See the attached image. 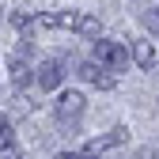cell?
I'll return each mask as SVG.
<instances>
[{
  "mask_svg": "<svg viewBox=\"0 0 159 159\" xmlns=\"http://www.w3.org/2000/svg\"><path fill=\"white\" fill-rule=\"evenodd\" d=\"M84 110H87V98L80 95V91H65L61 98H57V121H65V125L68 121L76 125L80 117H84Z\"/></svg>",
  "mask_w": 159,
  "mask_h": 159,
  "instance_id": "7a4b0ae2",
  "label": "cell"
},
{
  "mask_svg": "<svg viewBox=\"0 0 159 159\" xmlns=\"http://www.w3.org/2000/svg\"><path fill=\"white\" fill-rule=\"evenodd\" d=\"M98 30H102V27H98V19L80 11V27H76V34H84V38H98Z\"/></svg>",
  "mask_w": 159,
  "mask_h": 159,
  "instance_id": "9c48e42d",
  "label": "cell"
},
{
  "mask_svg": "<svg viewBox=\"0 0 159 159\" xmlns=\"http://www.w3.org/2000/svg\"><path fill=\"white\" fill-rule=\"evenodd\" d=\"M4 159H19V155H15V152H11V148H8V152H4Z\"/></svg>",
  "mask_w": 159,
  "mask_h": 159,
  "instance_id": "9a60e30c",
  "label": "cell"
},
{
  "mask_svg": "<svg viewBox=\"0 0 159 159\" xmlns=\"http://www.w3.org/2000/svg\"><path fill=\"white\" fill-rule=\"evenodd\" d=\"M38 27H49V30H76V27H80V11H46V15H38Z\"/></svg>",
  "mask_w": 159,
  "mask_h": 159,
  "instance_id": "277c9868",
  "label": "cell"
},
{
  "mask_svg": "<svg viewBox=\"0 0 159 159\" xmlns=\"http://www.w3.org/2000/svg\"><path fill=\"white\" fill-rule=\"evenodd\" d=\"M133 61H136V68H155V46L152 42H133Z\"/></svg>",
  "mask_w": 159,
  "mask_h": 159,
  "instance_id": "ba28073f",
  "label": "cell"
},
{
  "mask_svg": "<svg viewBox=\"0 0 159 159\" xmlns=\"http://www.w3.org/2000/svg\"><path fill=\"white\" fill-rule=\"evenodd\" d=\"M140 23H144L152 34H159V8H148V11L140 15Z\"/></svg>",
  "mask_w": 159,
  "mask_h": 159,
  "instance_id": "7c38bea8",
  "label": "cell"
},
{
  "mask_svg": "<svg viewBox=\"0 0 159 159\" xmlns=\"http://www.w3.org/2000/svg\"><path fill=\"white\" fill-rule=\"evenodd\" d=\"M125 136H129L125 129H110L106 136H95V140H87V148H84V155H91V159H95L98 152H106V148H117V144H125Z\"/></svg>",
  "mask_w": 159,
  "mask_h": 159,
  "instance_id": "8992f818",
  "label": "cell"
},
{
  "mask_svg": "<svg viewBox=\"0 0 159 159\" xmlns=\"http://www.w3.org/2000/svg\"><path fill=\"white\" fill-rule=\"evenodd\" d=\"M11 27H15V30H23V34H30V30L38 27V19H30L27 11H11Z\"/></svg>",
  "mask_w": 159,
  "mask_h": 159,
  "instance_id": "30bf717a",
  "label": "cell"
},
{
  "mask_svg": "<svg viewBox=\"0 0 159 159\" xmlns=\"http://www.w3.org/2000/svg\"><path fill=\"white\" fill-rule=\"evenodd\" d=\"M15 114H30V98L27 95H15Z\"/></svg>",
  "mask_w": 159,
  "mask_h": 159,
  "instance_id": "4fadbf2b",
  "label": "cell"
},
{
  "mask_svg": "<svg viewBox=\"0 0 159 159\" xmlns=\"http://www.w3.org/2000/svg\"><path fill=\"white\" fill-rule=\"evenodd\" d=\"M91 53H95V61L102 65V68H110V72H121L129 65V49L121 42H110V38H95Z\"/></svg>",
  "mask_w": 159,
  "mask_h": 159,
  "instance_id": "6da1fadb",
  "label": "cell"
},
{
  "mask_svg": "<svg viewBox=\"0 0 159 159\" xmlns=\"http://www.w3.org/2000/svg\"><path fill=\"white\" fill-rule=\"evenodd\" d=\"M61 159H91V155H84V152H65Z\"/></svg>",
  "mask_w": 159,
  "mask_h": 159,
  "instance_id": "5bb4252c",
  "label": "cell"
},
{
  "mask_svg": "<svg viewBox=\"0 0 159 159\" xmlns=\"http://www.w3.org/2000/svg\"><path fill=\"white\" fill-rule=\"evenodd\" d=\"M80 76H84L87 84L102 87V91H110V87H114V76H110V68H102L98 61H84V65H80Z\"/></svg>",
  "mask_w": 159,
  "mask_h": 159,
  "instance_id": "5b68a950",
  "label": "cell"
},
{
  "mask_svg": "<svg viewBox=\"0 0 159 159\" xmlns=\"http://www.w3.org/2000/svg\"><path fill=\"white\" fill-rule=\"evenodd\" d=\"M11 144H15V129H11V121H8V117H4V114H0V148H4V152H8Z\"/></svg>",
  "mask_w": 159,
  "mask_h": 159,
  "instance_id": "8fae6325",
  "label": "cell"
},
{
  "mask_svg": "<svg viewBox=\"0 0 159 159\" xmlns=\"http://www.w3.org/2000/svg\"><path fill=\"white\" fill-rule=\"evenodd\" d=\"M61 80H65L61 61H42V65L34 68V84H38V91H57V87H61Z\"/></svg>",
  "mask_w": 159,
  "mask_h": 159,
  "instance_id": "3957f363",
  "label": "cell"
},
{
  "mask_svg": "<svg viewBox=\"0 0 159 159\" xmlns=\"http://www.w3.org/2000/svg\"><path fill=\"white\" fill-rule=\"evenodd\" d=\"M8 76H11V84H15V87H27L30 80H34V68L23 61V57H11V61H8Z\"/></svg>",
  "mask_w": 159,
  "mask_h": 159,
  "instance_id": "52a82bcc",
  "label": "cell"
}]
</instances>
